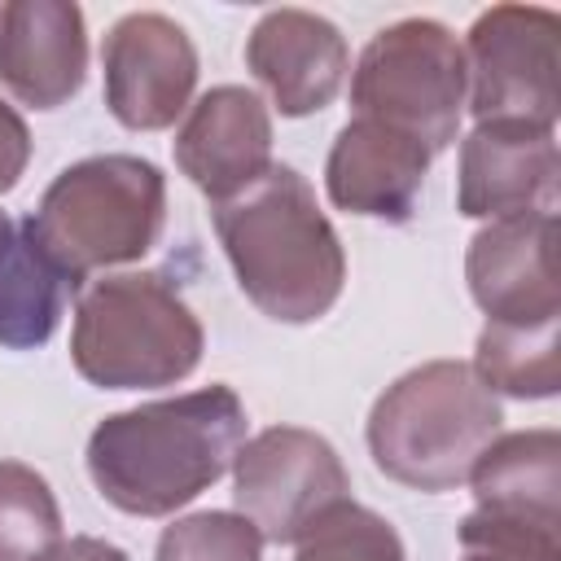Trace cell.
Segmentation results:
<instances>
[{"label": "cell", "instance_id": "6da1fadb", "mask_svg": "<svg viewBox=\"0 0 561 561\" xmlns=\"http://www.w3.org/2000/svg\"><path fill=\"white\" fill-rule=\"evenodd\" d=\"M245 425V403L224 381L136 403L88 434V478L127 517H171L232 469Z\"/></svg>", "mask_w": 561, "mask_h": 561}, {"label": "cell", "instance_id": "7a4b0ae2", "mask_svg": "<svg viewBox=\"0 0 561 561\" xmlns=\"http://www.w3.org/2000/svg\"><path fill=\"white\" fill-rule=\"evenodd\" d=\"M215 232L241 294L276 324H316L346 285V250L316 188L285 162L215 202Z\"/></svg>", "mask_w": 561, "mask_h": 561}, {"label": "cell", "instance_id": "3957f363", "mask_svg": "<svg viewBox=\"0 0 561 561\" xmlns=\"http://www.w3.org/2000/svg\"><path fill=\"white\" fill-rule=\"evenodd\" d=\"M500 399L465 359H430L377 394L364 438L390 482L438 495L469 482V469L500 438Z\"/></svg>", "mask_w": 561, "mask_h": 561}, {"label": "cell", "instance_id": "277c9868", "mask_svg": "<svg viewBox=\"0 0 561 561\" xmlns=\"http://www.w3.org/2000/svg\"><path fill=\"white\" fill-rule=\"evenodd\" d=\"M202 320L162 272L101 276L75 302L70 364L96 390L175 386L202 364Z\"/></svg>", "mask_w": 561, "mask_h": 561}, {"label": "cell", "instance_id": "5b68a950", "mask_svg": "<svg viewBox=\"0 0 561 561\" xmlns=\"http://www.w3.org/2000/svg\"><path fill=\"white\" fill-rule=\"evenodd\" d=\"M167 224V175L136 153H96L57 171L26 215L39 250L83 285L101 267L145 259Z\"/></svg>", "mask_w": 561, "mask_h": 561}, {"label": "cell", "instance_id": "8992f818", "mask_svg": "<svg viewBox=\"0 0 561 561\" xmlns=\"http://www.w3.org/2000/svg\"><path fill=\"white\" fill-rule=\"evenodd\" d=\"M465 48L434 18L381 26L351 70V118H373L421 140L430 153L456 145L465 118Z\"/></svg>", "mask_w": 561, "mask_h": 561}, {"label": "cell", "instance_id": "52a82bcc", "mask_svg": "<svg viewBox=\"0 0 561 561\" xmlns=\"http://www.w3.org/2000/svg\"><path fill=\"white\" fill-rule=\"evenodd\" d=\"M232 500L263 543H302L329 513L351 504V473L324 434L272 425L241 443Z\"/></svg>", "mask_w": 561, "mask_h": 561}, {"label": "cell", "instance_id": "ba28073f", "mask_svg": "<svg viewBox=\"0 0 561 561\" xmlns=\"http://www.w3.org/2000/svg\"><path fill=\"white\" fill-rule=\"evenodd\" d=\"M557 31L561 18L539 4H495L473 18L460 44L473 123L557 127Z\"/></svg>", "mask_w": 561, "mask_h": 561}, {"label": "cell", "instance_id": "9c48e42d", "mask_svg": "<svg viewBox=\"0 0 561 561\" xmlns=\"http://www.w3.org/2000/svg\"><path fill=\"white\" fill-rule=\"evenodd\" d=\"M101 75L105 105L127 131H162L193 105L197 48L167 13H123L101 44Z\"/></svg>", "mask_w": 561, "mask_h": 561}, {"label": "cell", "instance_id": "30bf717a", "mask_svg": "<svg viewBox=\"0 0 561 561\" xmlns=\"http://www.w3.org/2000/svg\"><path fill=\"white\" fill-rule=\"evenodd\" d=\"M465 280L486 324L561 320L557 210H530L478 228L465 254Z\"/></svg>", "mask_w": 561, "mask_h": 561}, {"label": "cell", "instance_id": "8fae6325", "mask_svg": "<svg viewBox=\"0 0 561 561\" xmlns=\"http://www.w3.org/2000/svg\"><path fill=\"white\" fill-rule=\"evenodd\" d=\"M456 210L486 224L557 210V131L526 123H473L460 140Z\"/></svg>", "mask_w": 561, "mask_h": 561}, {"label": "cell", "instance_id": "7c38bea8", "mask_svg": "<svg viewBox=\"0 0 561 561\" xmlns=\"http://www.w3.org/2000/svg\"><path fill=\"white\" fill-rule=\"evenodd\" d=\"M171 149L188 184L224 202L272 167V114L259 92L219 83L188 105Z\"/></svg>", "mask_w": 561, "mask_h": 561}, {"label": "cell", "instance_id": "4fadbf2b", "mask_svg": "<svg viewBox=\"0 0 561 561\" xmlns=\"http://www.w3.org/2000/svg\"><path fill=\"white\" fill-rule=\"evenodd\" d=\"M245 66L285 118H307L342 92L351 48L342 31L311 9H267L245 39Z\"/></svg>", "mask_w": 561, "mask_h": 561}, {"label": "cell", "instance_id": "5bb4252c", "mask_svg": "<svg viewBox=\"0 0 561 561\" xmlns=\"http://www.w3.org/2000/svg\"><path fill=\"white\" fill-rule=\"evenodd\" d=\"M88 79V26L70 0L0 4V83L31 110L66 105Z\"/></svg>", "mask_w": 561, "mask_h": 561}, {"label": "cell", "instance_id": "9a60e30c", "mask_svg": "<svg viewBox=\"0 0 561 561\" xmlns=\"http://www.w3.org/2000/svg\"><path fill=\"white\" fill-rule=\"evenodd\" d=\"M430 149L394 127H381L373 118H351L324 162V188L329 202L346 215L381 219V224H408L416 215L425 175H430Z\"/></svg>", "mask_w": 561, "mask_h": 561}, {"label": "cell", "instance_id": "2e32d148", "mask_svg": "<svg viewBox=\"0 0 561 561\" xmlns=\"http://www.w3.org/2000/svg\"><path fill=\"white\" fill-rule=\"evenodd\" d=\"M469 486L478 513L561 530V434L557 430L500 434L469 469Z\"/></svg>", "mask_w": 561, "mask_h": 561}, {"label": "cell", "instance_id": "e0dca14e", "mask_svg": "<svg viewBox=\"0 0 561 561\" xmlns=\"http://www.w3.org/2000/svg\"><path fill=\"white\" fill-rule=\"evenodd\" d=\"M75 294L79 285L39 250L26 219H9L0 210V346H44L57 333Z\"/></svg>", "mask_w": 561, "mask_h": 561}, {"label": "cell", "instance_id": "ac0fdd59", "mask_svg": "<svg viewBox=\"0 0 561 561\" xmlns=\"http://www.w3.org/2000/svg\"><path fill=\"white\" fill-rule=\"evenodd\" d=\"M491 394L552 399L561 390V320L552 324H482L473 364Z\"/></svg>", "mask_w": 561, "mask_h": 561}, {"label": "cell", "instance_id": "d6986e66", "mask_svg": "<svg viewBox=\"0 0 561 561\" xmlns=\"http://www.w3.org/2000/svg\"><path fill=\"white\" fill-rule=\"evenodd\" d=\"M61 539V508L44 473L0 460V561H35Z\"/></svg>", "mask_w": 561, "mask_h": 561}, {"label": "cell", "instance_id": "ffe728a7", "mask_svg": "<svg viewBox=\"0 0 561 561\" xmlns=\"http://www.w3.org/2000/svg\"><path fill=\"white\" fill-rule=\"evenodd\" d=\"M153 561H263V535L228 508L175 517L158 535Z\"/></svg>", "mask_w": 561, "mask_h": 561}, {"label": "cell", "instance_id": "44dd1931", "mask_svg": "<svg viewBox=\"0 0 561 561\" xmlns=\"http://www.w3.org/2000/svg\"><path fill=\"white\" fill-rule=\"evenodd\" d=\"M294 561H408V552L381 513L351 500L298 543Z\"/></svg>", "mask_w": 561, "mask_h": 561}, {"label": "cell", "instance_id": "7402d4cb", "mask_svg": "<svg viewBox=\"0 0 561 561\" xmlns=\"http://www.w3.org/2000/svg\"><path fill=\"white\" fill-rule=\"evenodd\" d=\"M31 162V131L22 114L0 96V193H9Z\"/></svg>", "mask_w": 561, "mask_h": 561}, {"label": "cell", "instance_id": "603a6c76", "mask_svg": "<svg viewBox=\"0 0 561 561\" xmlns=\"http://www.w3.org/2000/svg\"><path fill=\"white\" fill-rule=\"evenodd\" d=\"M35 561H131L118 543L110 539H96V535H70V539H57L48 552H39Z\"/></svg>", "mask_w": 561, "mask_h": 561}, {"label": "cell", "instance_id": "cb8c5ba5", "mask_svg": "<svg viewBox=\"0 0 561 561\" xmlns=\"http://www.w3.org/2000/svg\"><path fill=\"white\" fill-rule=\"evenodd\" d=\"M460 561H508V557H495V552H469V548H460Z\"/></svg>", "mask_w": 561, "mask_h": 561}]
</instances>
